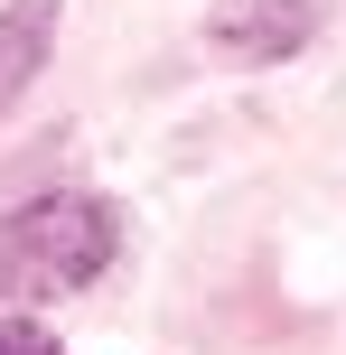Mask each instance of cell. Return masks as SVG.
<instances>
[{
	"label": "cell",
	"mask_w": 346,
	"mask_h": 355,
	"mask_svg": "<svg viewBox=\"0 0 346 355\" xmlns=\"http://www.w3.org/2000/svg\"><path fill=\"white\" fill-rule=\"evenodd\" d=\"M122 252V215L103 196H28L0 215V290L19 300H66Z\"/></svg>",
	"instance_id": "1"
},
{
	"label": "cell",
	"mask_w": 346,
	"mask_h": 355,
	"mask_svg": "<svg viewBox=\"0 0 346 355\" xmlns=\"http://www.w3.org/2000/svg\"><path fill=\"white\" fill-rule=\"evenodd\" d=\"M0 355H56V337H47V327H10V318H0Z\"/></svg>",
	"instance_id": "4"
},
{
	"label": "cell",
	"mask_w": 346,
	"mask_h": 355,
	"mask_svg": "<svg viewBox=\"0 0 346 355\" xmlns=\"http://www.w3.org/2000/svg\"><path fill=\"white\" fill-rule=\"evenodd\" d=\"M309 37H318V0H216V10H206V47L234 56V66L300 56Z\"/></svg>",
	"instance_id": "2"
},
{
	"label": "cell",
	"mask_w": 346,
	"mask_h": 355,
	"mask_svg": "<svg viewBox=\"0 0 346 355\" xmlns=\"http://www.w3.org/2000/svg\"><path fill=\"white\" fill-rule=\"evenodd\" d=\"M47 47H56V0H0V122H10V103L37 85Z\"/></svg>",
	"instance_id": "3"
}]
</instances>
